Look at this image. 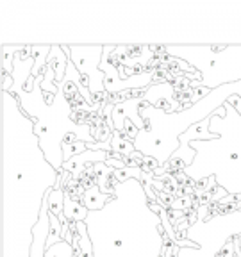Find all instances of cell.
Segmentation results:
<instances>
[{
    "mask_svg": "<svg viewBox=\"0 0 241 257\" xmlns=\"http://www.w3.org/2000/svg\"><path fill=\"white\" fill-rule=\"evenodd\" d=\"M2 257H29L43 200L59 181L40 149L34 121L2 91Z\"/></svg>",
    "mask_w": 241,
    "mask_h": 257,
    "instance_id": "obj_1",
    "label": "cell"
},
{
    "mask_svg": "<svg viewBox=\"0 0 241 257\" xmlns=\"http://www.w3.org/2000/svg\"><path fill=\"white\" fill-rule=\"evenodd\" d=\"M230 96L241 98V82L225 84L218 89H213L197 104L175 112H168L166 109L157 107V105H145L141 109V114H143V120L147 121V128L136 134L133 141L134 149L145 157L156 161L159 168H165L172 156L181 147L179 138L191 125L213 116L218 109L223 107Z\"/></svg>",
    "mask_w": 241,
    "mask_h": 257,
    "instance_id": "obj_2",
    "label": "cell"
},
{
    "mask_svg": "<svg viewBox=\"0 0 241 257\" xmlns=\"http://www.w3.org/2000/svg\"><path fill=\"white\" fill-rule=\"evenodd\" d=\"M225 116H211L209 131L214 134L213 141H193L189 143L197 157L189 166L179 172L200 182L213 177L218 188L230 197H237L241 189V114L225 102Z\"/></svg>",
    "mask_w": 241,
    "mask_h": 257,
    "instance_id": "obj_3",
    "label": "cell"
},
{
    "mask_svg": "<svg viewBox=\"0 0 241 257\" xmlns=\"http://www.w3.org/2000/svg\"><path fill=\"white\" fill-rule=\"evenodd\" d=\"M41 82L43 75L34 80L31 91L22 89L16 98L20 102L22 111L34 121V134L40 140V149L43 150L47 161L57 172H61L64 165L63 145L68 136H75L79 141H84L88 145L96 143V140L91 134L89 125L77 123L72 118V107L64 95L66 82L63 80L59 84V91L50 104L45 100Z\"/></svg>",
    "mask_w": 241,
    "mask_h": 257,
    "instance_id": "obj_4",
    "label": "cell"
},
{
    "mask_svg": "<svg viewBox=\"0 0 241 257\" xmlns=\"http://www.w3.org/2000/svg\"><path fill=\"white\" fill-rule=\"evenodd\" d=\"M161 50L200 72L202 79L191 82L193 88L213 91L225 84L241 82V47H165Z\"/></svg>",
    "mask_w": 241,
    "mask_h": 257,
    "instance_id": "obj_5",
    "label": "cell"
},
{
    "mask_svg": "<svg viewBox=\"0 0 241 257\" xmlns=\"http://www.w3.org/2000/svg\"><path fill=\"white\" fill-rule=\"evenodd\" d=\"M209 205L204 204L197 209L198 220L195 223H191L186 229L184 236L186 239L193 241L195 245L200 246L204 252L211 253V255H218L221 248H223V243L229 241L230 237L241 236V221L237 218L230 214V218H234L236 221H230L225 214H218V216L211 218V220H205V213H207Z\"/></svg>",
    "mask_w": 241,
    "mask_h": 257,
    "instance_id": "obj_6",
    "label": "cell"
},
{
    "mask_svg": "<svg viewBox=\"0 0 241 257\" xmlns=\"http://www.w3.org/2000/svg\"><path fill=\"white\" fill-rule=\"evenodd\" d=\"M102 57H104V45L96 47H77L70 45V59L75 64L80 75L86 77V86L93 96H100L105 91V73L100 70Z\"/></svg>",
    "mask_w": 241,
    "mask_h": 257,
    "instance_id": "obj_7",
    "label": "cell"
},
{
    "mask_svg": "<svg viewBox=\"0 0 241 257\" xmlns=\"http://www.w3.org/2000/svg\"><path fill=\"white\" fill-rule=\"evenodd\" d=\"M118 47H109V45H104V57H102L100 63V70L105 73V91L107 95L114 96L120 95L124 91H131V89H149L150 82L154 79V72H143L140 75H129L127 79H122L120 72L112 63H109V54L114 52Z\"/></svg>",
    "mask_w": 241,
    "mask_h": 257,
    "instance_id": "obj_8",
    "label": "cell"
},
{
    "mask_svg": "<svg viewBox=\"0 0 241 257\" xmlns=\"http://www.w3.org/2000/svg\"><path fill=\"white\" fill-rule=\"evenodd\" d=\"M143 104V98L141 95L133 96V98H129V100L122 102V104H116L114 109H112V123H114V131L118 133H124L125 131V121H133L136 125L138 131H145L147 128V121L143 120V116H140V105Z\"/></svg>",
    "mask_w": 241,
    "mask_h": 257,
    "instance_id": "obj_9",
    "label": "cell"
},
{
    "mask_svg": "<svg viewBox=\"0 0 241 257\" xmlns=\"http://www.w3.org/2000/svg\"><path fill=\"white\" fill-rule=\"evenodd\" d=\"M50 234H52V223H50V214H48V202L47 197H45L40 221H38L34 230H32V245H31V255L29 257H45Z\"/></svg>",
    "mask_w": 241,
    "mask_h": 257,
    "instance_id": "obj_10",
    "label": "cell"
},
{
    "mask_svg": "<svg viewBox=\"0 0 241 257\" xmlns=\"http://www.w3.org/2000/svg\"><path fill=\"white\" fill-rule=\"evenodd\" d=\"M111 157V152H104V150H86L84 154L73 157L70 161H64L63 170L72 175L73 181H79L82 173L86 172V168L93 165H98V163H107V159Z\"/></svg>",
    "mask_w": 241,
    "mask_h": 257,
    "instance_id": "obj_11",
    "label": "cell"
},
{
    "mask_svg": "<svg viewBox=\"0 0 241 257\" xmlns=\"http://www.w3.org/2000/svg\"><path fill=\"white\" fill-rule=\"evenodd\" d=\"M88 172L95 177V184L98 186V189H100L102 193H105V195H112V197H114V188L111 186L109 179L114 177V172H116V170L111 168V166H107L105 163H98V165L89 166Z\"/></svg>",
    "mask_w": 241,
    "mask_h": 257,
    "instance_id": "obj_12",
    "label": "cell"
},
{
    "mask_svg": "<svg viewBox=\"0 0 241 257\" xmlns=\"http://www.w3.org/2000/svg\"><path fill=\"white\" fill-rule=\"evenodd\" d=\"M173 95H175V88H173V84L161 82V84L150 86L149 89H145L143 95H141V98H143V102H147L149 105H156L159 100L177 102V100H173Z\"/></svg>",
    "mask_w": 241,
    "mask_h": 257,
    "instance_id": "obj_13",
    "label": "cell"
},
{
    "mask_svg": "<svg viewBox=\"0 0 241 257\" xmlns=\"http://www.w3.org/2000/svg\"><path fill=\"white\" fill-rule=\"evenodd\" d=\"M112 198H114L112 195L102 193L100 189H98V186L93 182L84 191V195H82V204H84V207L88 209V211H102Z\"/></svg>",
    "mask_w": 241,
    "mask_h": 257,
    "instance_id": "obj_14",
    "label": "cell"
},
{
    "mask_svg": "<svg viewBox=\"0 0 241 257\" xmlns=\"http://www.w3.org/2000/svg\"><path fill=\"white\" fill-rule=\"evenodd\" d=\"M89 211L84 207L82 202H79L77 198H72L66 193L64 197V218L70 221V223H80V221H86Z\"/></svg>",
    "mask_w": 241,
    "mask_h": 257,
    "instance_id": "obj_15",
    "label": "cell"
},
{
    "mask_svg": "<svg viewBox=\"0 0 241 257\" xmlns=\"http://www.w3.org/2000/svg\"><path fill=\"white\" fill-rule=\"evenodd\" d=\"M64 197H66V191H63V188H54L48 191L47 202H48V213L54 214V216L59 218V221H66L64 218Z\"/></svg>",
    "mask_w": 241,
    "mask_h": 257,
    "instance_id": "obj_16",
    "label": "cell"
},
{
    "mask_svg": "<svg viewBox=\"0 0 241 257\" xmlns=\"http://www.w3.org/2000/svg\"><path fill=\"white\" fill-rule=\"evenodd\" d=\"M111 152L112 156H118L120 159H129V157L136 152V149H134L133 141L125 140L118 131H114L111 136Z\"/></svg>",
    "mask_w": 241,
    "mask_h": 257,
    "instance_id": "obj_17",
    "label": "cell"
},
{
    "mask_svg": "<svg viewBox=\"0 0 241 257\" xmlns=\"http://www.w3.org/2000/svg\"><path fill=\"white\" fill-rule=\"evenodd\" d=\"M45 257H75V250H73V245H70L68 241H59L56 245L47 246V252H45Z\"/></svg>",
    "mask_w": 241,
    "mask_h": 257,
    "instance_id": "obj_18",
    "label": "cell"
},
{
    "mask_svg": "<svg viewBox=\"0 0 241 257\" xmlns=\"http://www.w3.org/2000/svg\"><path fill=\"white\" fill-rule=\"evenodd\" d=\"M88 150V143L84 141H64L63 145V156H64V161H70L73 157L80 156V154H84Z\"/></svg>",
    "mask_w": 241,
    "mask_h": 257,
    "instance_id": "obj_19",
    "label": "cell"
},
{
    "mask_svg": "<svg viewBox=\"0 0 241 257\" xmlns=\"http://www.w3.org/2000/svg\"><path fill=\"white\" fill-rule=\"evenodd\" d=\"M175 257H216V255H211V253L204 252L198 246V248H177Z\"/></svg>",
    "mask_w": 241,
    "mask_h": 257,
    "instance_id": "obj_20",
    "label": "cell"
},
{
    "mask_svg": "<svg viewBox=\"0 0 241 257\" xmlns=\"http://www.w3.org/2000/svg\"><path fill=\"white\" fill-rule=\"evenodd\" d=\"M227 102H229V104L232 105V107L236 109V111L241 114V98H239V96H230V98Z\"/></svg>",
    "mask_w": 241,
    "mask_h": 257,
    "instance_id": "obj_21",
    "label": "cell"
},
{
    "mask_svg": "<svg viewBox=\"0 0 241 257\" xmlns=\"http://www.w3.org/2000/svg\"><path fill=\"white\" fill-rule=\"evenodd\" d=\"M232 245H234V243H232ZM234 248H236V252H237V257H241V252H239V248H237L236 245H234Z\"/></svg>",
    "mask_w": 241,
    "mask_h": 257,
    "instance_id": "obj_22",
    "label": "cell"
}]
</instances>
